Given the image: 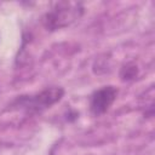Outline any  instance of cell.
I'll list each match as a JSON object with an SVG mask.
<instances>
[{"label": "cell", "instance_id": "277c9868", "mask_svg": "<svg viewBox=\"0 0 155 155\" xmlns=\"http://www.w3.org/2000/svg\"><path fill=\"white\" fill-rule=\"evenodd\" d=\"M120 75L122 78V80H131L137 75V67L133 63H128L121 69Z\"/></svg>", "mask_w": 155, "mask_h": 155}, {"label": "cell", "instance_id": "7a4b0ae2", "mask_svg": "<svg viewBox=\"0 0 155 155\" xmlns=\"http://www.w3.org/2000/svg\"><path fill=\"white\" fill-rule=\"evenodd\" d=\"M63 96H64V88L58 86H52L34 94L19 96L12 102L11 107L24 110L27 113H40L47 108H51V105L56 104L57 102H59L63 98Z\"/></svg>", "mask_w": 155, "mask_h": 155}, {"label": "cell", "instance_id": "6da1fadb", "mask_svg": "<svg viewBox=\"0 0 155 155\" xmlns=\"http://www.w3.org/2000/svg\"><path fill=\"white\" fill-rule=\"evenodd\" d=\"M82 15L81 2H56L42 17V24L47 30L63 29L79 21Z\"/></svg>", "mask_w": 155, "mask_h": 155}, {"label": "cell", "instance_id": "3957f363", "mask_svg": "<svg viewBox=\"0 0 155 155\" xmlns=\"http://www.w3.org/2000/svg\"><path fill=\"white\" fill-rule=\"evenodd\" d=\"M117 97V88L109 85L96 90L90 97V111L94 116H101L109 110Z\"/></svg>", "mask_w": 155, "mask_h": 155}]
</instances>
